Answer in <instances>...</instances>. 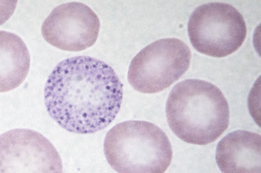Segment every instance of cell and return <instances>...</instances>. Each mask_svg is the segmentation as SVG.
Segmentation results:
<instances>
[{
  "label": "cell",
  "mask_w": 261,
  "mask_h": 173,
  "mask_svg": "<svg viewBox=\"0 0 261 173\" xmlns=\"http://www.w3.org/2000/svg\"><path fill=\"white\" fill-rule=\"evenodd\" d=\"M17 1H0V25L6 22L12 15Z\"/></svg>",
  "instance_id": "30bf717a"
},
{
  "label": "cell",
  "mask_w": 261,
  "mask_h": 173,
  "mask_svg": "<svg viewBox=\"0 0 261 173\" xmlns=\"http://www.w3.org/2000/svg\"><path fill=\"white\" fill-rule=\"evenodd\" d=\"M0 173H63L60 156L41 133L16 128L0 135Z\"/></svg>",
  "instance_id": "8992f818"
},
{
  "label": "cell",
  "mask_w": 261,
  "mask_h": 173,
  "mask_svg": "<svg viewBox=\"0 0 261 173\" xmlns=\"http://www.w3.org/2000/svg\"><path fill=\"white\" fill-rule=\"evenodd\" d=\"M30 66V53L22 40L15 33L0 31V92L18 87Z\"/></svg>",
  "instance_id": "9c48e42d"
},
{
  "label": "cell",
  "mask_w": 261,
  "mask_h": 173,
  "mask_svg": "<svg viewBox=\"0 0 261 173\" xmlns=\"http://www.w3.org/2000/svg\"><path fill=\"white\" fill-rule=\"evenodd\" d=\"M193 47L199 52L223 57L236 51L246 38L243 17L230 4L213 2L197 7L188 23Z\"/></svg>",
  "instance_id": "277c9868"
},
{
  "label": "cell",
  "mask_w": 261,
  "mask_h": 173,
  "mask_svg": "<svg viewBox=\"0 0 261 173\" xmlns=\"http://www.w3.org/2000/svg\"><path fill=\"white\" fill-rule=\"evenodd\" d=\"M260 136L255 132L237 130L218 143L216 163L222 173H260Z\"/></svg>",
  "instance_id": "ba28073f"
},
{
  "label": "cell",
  "mask_w": 261,
  "mask_h": 173,
  "mask_svg": "<svg viewBox=\"0 0 261 173\" xmlns=\"http://www.w3.org/2000/svg\"><path fill=\"white\" fill-rule=\"evenodd\" d=\"M103 151L118 173H164L172 157L166 133L154 124L140 120L125 121L111 128Z\"/></svg>",
  "instance_id": "3957f363"
},
{
  "label": "cell",
  "mask_w": 261,
  "mask_h": 173,
  "mask_svg": "<svg viewBox=\"0 0 261 173\" xmlns=\"http://www.w3.org/2000/svg\"><path fill=\"white\" fill-rule=\"evenodd\" d=\"M100 28L97 15L80 2L63 4L53 9L42 23L43 38L50 45L68 51H80L96 42Z\"/></svg>",
  "instance_id": "52a82bcc"
},
{
  "label": "cell",
  "mask_w": 261,
  "mask_h": 173,
  "mask_svg": "<svg viewBox=\"0 0 261 173\" xmlns=\"http://www.w3.org/2000/svg\"><path fill=\"white\" fill-rule=\"evenodd\" d=\"M191 51L181 40L165 38L142 49L130 63L127 79L133 88L144 93L161 92L187 71Z\"/></svg>",
  "instance_id": "5b68a950"
},
{
  "label": "cell",
  "mask_w": 261,
  "mask_h": 173,
  "mask_svg": "<svg viewBox=\"0 0 261 173\" xmlns=\"http://www.w3.org/2000/svg\"><path fill=\"white\" fill-rule=\"evenodd\" d=\"M166 114L173 133L195 145L214 142L229 124V106L223 93L215 85L199 79H186L173 87Z\"/></svg>",
  "instance_id": "7a4b0ae2"
},
{
  "label": "cell",
  "mask_w": 261,
  "mask_h": 173,
  "mask_svg": "<svg viewBox=\"0 0 261 173\" xmlns=\"http://www.w3.org/2000/svg\"><path fill=\"white\" fill-rule=\"evenodd\" d=\"M44 96L48 114L61 127L72 133H93L115 119L121 107L123 84L105 62L75 56L54 68Z\"/></svg>",
  "instance_id": "6da1fadb"
}]
</instances>
